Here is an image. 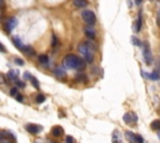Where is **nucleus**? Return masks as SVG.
I'll use <instances>...</instances> for the list:
<instances>
[{
	"mask_svg": "<svg viewBox=\"0 0 160 143\" xmlns=\"http://www.w3.org/2000/svg\"><path fill=\"white\" fill-rule=\"evenodd\" d=\"M158 137H159V139H160V129H159V132H158Z\"/></svg>",
	"mask_w": 160,
	"mask_h": 143,
	"instance_id": "35",
	"label": "nucleus"
},
{
	"mask_svg": "<svg viewBox=\"0 0 160 143\" xmlns=\"http://www.w3.org/2000/svg\"><path fill=\"white\" fill-rule=\"evenodd\" d=\"M58 46V39H56V36L54 35L53 36V47H56Z\"/></svg>",
	"mask_w": 160,
	"mask_h": 143,
	"instance_id": "24",
	"label": "nucleus"
},
{
	"mask_svg": "<svg viewBox=\"0 0 160 143\" xmlns=\"http://www.w3.org/2000/svg\"><path fill=\"white\" fill-rule=\"evenodd\" d=\"M64 66L65 69H70V70H84L85 69V64L84 61L75 55H66L65 59H64Z\"/></svg>",
	"mask_w": 160,
	"mask_h": 143,
	"instance_id": "1",
	"label": "nucleus"
},
{
	"mask_svg": "<svg viewBox=\"0 0 160 143\" xmlns=\"http://www.w3.org/2000/svg\"><path fill=\"white\" fill-rule=\"evenodd\" d=\"M19 75V72L16 70H10L9 72H8V79L9 80H11V81H16L18 79H16V76Z\"/></svg>",
	"mask_w": 160,
	"mask_h": 143,
	"instance_id": "10",
	"label": "nucleus"
},
{
	"mask_svg": "<svg viewBox=\"0 0 160 143\" xmlns=\"http://www.w3.org/2000/svg\"><path fill=\"white\" fill-rule=\"evenodd\" d=\"M134 143H144V139L140 134H135V142Z\"/></svg>",
	"mask_w": 160,
	"mask_h": 143,
	"instance_id": "22",
	"label": "nucleus"
},
{
	"mask_svg": "<svg viewBox=\"0 0 160 143\" xmlns=\"http://www.w3.org/2000/svg\"><path fill=\"white\" fill-rule=\"evenodd\" d=\"M0 143H11V142H10V139L9 138H1V139H0Z\"/></svg>",
	"mask_w": 160,
	"mask_h": 143,
	"instance_id": "28",
	"label": "nucleus"
},
{
	"mask_svg": "<svg viewBox=\"0 0 160 143\" xmlns=\"http://www.w3.org/2000/svg\"><path fill=\"white\" fill-rule=\"evenodd\" d=\"M30 81H31V83H33V86L35 87V88H39L40 87V85H39V81L35 79L34 76H31V79H30Z\"/></svg>",
	"mask_w": 160,
	"mask_h": 143,
	"instance_id": "20",
	"label": "nucleus"
},
{
	"mask_svg": "<svg viewBox=\"0 0 160 143\" xmlns=\"http://www.w3.org/2000/svg\"><path fill=\"white\" fill-rule=\"evenodd\" d=\"M10 95L16 96V95H18V90H16V88H11V90H10Z\"/></svg>",
	"mask_w": 160,
	"mask_h": 143,
	"instance_id": "26",
	"label": "nucleus"
},
{
	"mask_svg": "<svg viewBox=\"0 0 160 143\" xmlns=\"http://www.w3.org/2000/svg\"><path fill=\"white\" fill-rule=\"evenodd\" d=\"M151 129L154 131H159L160 129V120H155L151 122Z\"/></svg>",
	"mask_w": 160,
	"mask_h": 143,
	"instance_id": "16",
	"label": "nucleus"
},
{
	"mask_svg": "<svg viewBox=\"0 0 160 143\" xmlns=\"http://www.w3.org/2000/svg\"><path fill=\"white\" fill-rule=\"evenodd\" d=\"M141 14H139V18H138V21H137V28H135V31H140L141 29Z\"/></svg>",
	"mask_w": 160,
	"mask_h": 143,
	"instance_id": "19",
	"label": "nucleus"
},
{
	"mask_svg": "<svg viewBox=\"0 0 160 143\" xmlns=\"http://www.w3.org/2000/svg\"><path fill=\"white\" fill-rule=\"evenodd\" d=\"M113 143H121L120 141V136H119V132L115 131L113 133Z\"/></svg>",
	"mask_w": 160,
	"mask_h": 143,
	"instance_id": "17",
	"label": "nucleus"
},
{
	"mask_svg": "<svg viewBox=\"0 0 160 143\" xmlns=\"http://www.w3.org/2000/svg\"><path fill=\"white\" fill-rule=\"evenodd\" d=\"M78 50H79V52L83 56H86V55H89V54H93V52H91V50L88 47L86 44H80L79 47H78Z\"/></svg>",
	"mask_w": 160,
	"mask_h": 143,
	"instance_id": "7",
	"label": "nucleus"
},
{
	"mask_svg": "<svg viewBox=\"0 0 160 143\" xmlns=\"http://www.w3.org/2000/svg\"><path fill=\"white\" fill-rule=\"evenodd\" d=\"M43 129V127H40V126L38 124H26V131L30 132V133H33V134H36V133H39L40 131Z\"/></svg>",
	"mask_w": 160,
	"mask_h": 143,
	"instance_id": "5",
	"label": "nucleus"
},
{
	"mask_svg": "<svg viewBox=\"0 0 160 143\" xmlns=\"http://www.w3.org/2000/svg\"><path fill=\"white\" fill-rule=\"evenodd\" d=\"M54 73H55L56 77H59V79H64V77L66 76V72H65V69H64L63 66H58L55 71H54Z\"/></svg>",
	"mask_w": 160,
	"mask_h": 143,
	"instance_id": "8",
	"label": "nucleus"
},
{
	"mask_svg": "<svg viewBox=\"0 0 160 143\" xmlns=\"http://www.w3.org/2000/svg\"><path fill=\"white\" fill-rule=\"evenodd\" d=\"M64 133V129L60 127V126H56V127H54L53 129H52V134L54 136V137H60L61 134Z\"/></svg>",
	"mask_w": 160,
	"mask_h": 143,
	"instance_id": "9",
	"label": "nucleus"
},
{
	"mask_svg": "<svg viewBox=\"0 0 160 143\" xmlns=\"http://www.w3.org/2000/svg\"><path fill=\"white\" fill-rule=\"evenodd\" d=\"M144 76L145 77H148V79H150V80H159L160 77H159V73L158 72H151V73H144Z\"/></svg>",
	"mask_w": 160,
	"mask_h": 143,
	"instance_id": "15",
	"label": "nucleus"
},
{
	"mask_svg": "<svg viewBox=\"0 0 160 143\" xmlns=\"http://www.w3.org/2000/svg\"><path fill=\"white\" fill-rule=\"evenodd\" d=\"M0 52H6V49L4 47V45H3L1 42H0Z\"/></svg>",
	"mask_w": 160,
	"mask_h": 143,
	"instance_id": "30",
	"label": "nucleus"
},
{
	"mask_svg": "<svg viewBox=\"0 0 160 143\" xmlns=\"http://www.w3.org/2000/svg\"><path fill=\"white\" fill-rule=\"evenodd\" d=\"M141 1H143V0H137V4H140Z\"/></svg>",
	"mask_w": 160,
	"mask_h": 143,
	"instance_id": "33",
	"label": "nucleus"
},
{
	"mask_svg": "<svg viewBox=\"0 0 160 143\" xmlns=\"http://www.w3.org/2000/svg\"><path fill=\"white\" fill-rule=\"evenodd\" d=\"M1 138H4V136H3V133H0V139Z\"/></svg>",
	"mask_w": 160,
	"mask_h": 143,
	"instance_id": "34",
	"label": "nucleus"
},
{
	"mask_svg": "<svg viewBox=\"0 0 160 143\" xmlns=\"http://www.w3.org/2000/svg\"><path fill=\"white\" fill-rule=\"evenodd\" d=\"M15 64H18V65H24V61L21 59H15Z\"/></svg>",
	"mask_w": 160,
	"mask_h": 143,
	"instance_id": "31",
	"label": "nucleus"
},
{
	"mask_svg": "<svg viewBox=\"0 0 160 143\" xmlns=\"http://www.w3.org/2000/svg\"><path fill=\"white\" fill-rule=\"evenodd\" d=\"M44 101H45V96L42 95V93H39L38 96H36V102H38V103H42V102H44Z\"/></svg>",
	"mask_w": 160,
	"mask_h": 143,
	"instance_id": "21",
	"label": "nucleus"
},
{
	"mask_svg": "<svg viewBox=\"0 0 160 143\" xmlns=\"http://www.w3.org/2000/svg\"><path fill=\"white\" fill-rule=\"evenodd\" d=\"M13 41H14L15 46L18 47V49H20V50L24 51V49H25V45H24V44L21 42V40H20L19 37H14V39H13Z\"/></svg>",
	"mask_w": 160,
	"mask_h": 143,
	"instance_id": "12",
	"label": "nucleus"
},
{
	"mask_svg": "<svg viewBox=\"0 0 160 143\" xmlns=\"http://www.w3.org/2000/svg\"><path fill=\"white\" fill-rule=\"evenodd\" d=\"M16 24H18V21H16V19H15V18L9 19V21H8V23H5V29H6V31H8V32L13 31V30H14V28L16 26Z\"/></svg>",
	"mask_w": 160,
	"mask_h": 143,
	"instance_id": "6",
	"label": "nucleus"
},
{
	"mask_svg": "<svg viewBox=\"0 0 160 143\" xmlns=\"http://www.w3.org/2000/svg\"><path fill=\"white\" fill-rule=\"evenodd\" d=\"M15 83L18 85V87H20V88L25 87V86H24V82H23V81H19V80H16V81H15Z\"/></svg>",
	"mask_w": 160,
	"mask_h": 143,
	"instance_id": "23",
	"label": "nucleus"
},
{
	"mask_svg": "<svg viewBox=\"0 0 160 143\" xmlns=\"http://www.w3.org/2000/svg\"><path fill=\"white\" fill-rule=\"evenodd\" d=\"M125 137H127V139L130 143H134L135 142V134L133 133V132H130V131H127L125 132Z\"/></svg>",
	"mask_w": 160,
	"mask_h": 143,
	"instance_id": "14",
	"label": "nucleus"
},
{
	"mask_svg": "<svg viewBox=\"0 0 160 143\" xmlns=\"http://www.w3.org/2000/svg\"><path fill=\"white\" fill-rule=\"evenodd\" d=\"M144 60H145V62L148 64V65H150L151 61H153L151 51H150V49H149L148 45H145V47H144Z\"/></svg>",
	"mask_w": 160,
	"mask_h": 143,
	"instance_id": "4",
	"label": "nucleus"
},
{
	"mask_svg": "<svg viewBox=\"0 0 160 143\" xmlns=\"http://www.w3.org/2000/svg\"><path fill=\"white\" fill-rule=\"evenodd\" d=\"M138 121V117L135 113H125L124 115V122L125 123H135Z\"/></svg>",
	"mask_w": 160,
	"mask_h": 143,
	"instance_id": "3",
	"label": "nucleus"
},
{
	"mask_svg": "<svg viewBox=\"0 0 160 143\" xmlns=\"http://www.w3.org/2000/svg\"><path fill=\"white\" fill-rule=\"evenodd\" d=\"M133 44H135L137 46H140V41H139L137 37H133Z\"/></svg>",
	"mask_w": 160,
	"mask_h": 143,
	"instance_id": "25",
	"label": "nucleus"
},
{
	"mask_svg": "<svg viewBox=\"0 0 160 143\" xmlns=\"http://www.w3.org/2000/svg\"><path fill=\"white\" fill-rule=\"evenodd\" d=\"M15 98H16V101H20V102L23 101V96H21V95H19V93L15 96Z\"/></svg>",
	"mask_w": 160,
	"mask_h": 143,
	"instance_id": "32",
	"label": "nucleus"
},
{
	"mask_svg": "<svg viewBox=\"0 0 160 143\" xmlns=\"http://www.w3.org/2000/svg\"><path fill=\"white\" fill-rule=\"evenodd\" d=\"M66 143H74V138L71 136H68L66 137Z\"/></svg>",
	"mask_w": 160,
	"mask_h": 143,
	"instance_id": "27",
	"label": "nucleus"
},
{
	"mask_svg": "<svg viewBox=\"0 0 160 143\" xmlns=\"http://www.w3.org/2000/svg\"><path fill=\"white\" fill-rule=\"evenodd\" d=\"M85 34H86V36L90 37L91 40L95 39V31L93 30V28H91V26H88V28L85 29Z\"/></svg>",
	"mask_w": 160,
	"mask_h": 143,
	"instance_id": "13",
	"label": "nucleus"
},
{
	"mask_svg": "<svg viewBox=\"0 0 160 143\" xmlns=\"http://www.w3.org/2000/svg\"><path fill=\"white\" fill-rule=\"evenodd\" d=\"M24 79H25V80H30V79H31V75H30L29 72H25V73H24Z\"/></svg>",
	"mask_w": 160,
	"mask_h": 143,
	"instance_id": "29",
	"label": "nucleus"
},
{
	"mask_svg": "<svg viewBox=\"0 0 160 143\" xmlns=\"http://www.w3.org/2000/svg\"><path fill=\"white\" fill-rule=\"evenodd\" d=\"M39 61L44 65H48V62H49V57H48L46 55H40L39 56Z\"/></svg>",
	"mask_w": 160,
	"mask_h": 143,
	"instance_id": "18",
	"label": "nucleus"
},
{
	"mask_svg": "<svg viewBox=\"0 0 160 143\" xmlns=\"http://www.w3.org/2000/svg\"><path fill=\"white\" fill-rule=\"evenodd\" d=\"M81 18H83V20L89 26L94 25L95 21H96V16H95V14L91 11V10H84V11L81 13Z\"/></svg>",
	"mask_w": 160,
	"mask_h": 143,
	"instance_id": "2",
	"label": "nucleus"
},
{
	"mask_svg": "<svg viewBox=\"0 0 160 143\" xmlns=\"http://www.w3.org/2000/svg\"><path fill=\"white\" fill-rule=\"evenodd\" d=\"M74 5H75L76 8L81 9V8H85V6L88 5V1L86 0H74Z\"/></svg>",
	"mask_w": 160,
	"mask_h": 143,
	"instance_id": "11",
	"label": "nucleus"
}]
</instances>
